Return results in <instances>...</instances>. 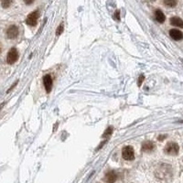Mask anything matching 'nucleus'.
I'll return each instance as SVG.
<instances>
[{
	"label": "nucleus",
	"mask_w": 183,
	"mask_h": 183,
	"mask_svg": "<svg viewBox=\"0 0 183 183\" xmlns=\"http://www.w3.org/2000/svg\"><path fill=\"white\" fill-rule=\"evenodd\" d=\"M165 153L168 155H171V156H175L178 154V151H179V146L177 143L175 142H169L167 144L165 149Z\"/></svg>",
	"instance_id": "nucleus-1"
},
{
	"label": "nucleus",
	"mask_w": 183,
	"mask_h": 183,
	"mask_svg": "<svg viewBox=\"0 0 183 183\" xmlns=\"http://www.w3.org/2000/svg\"><path fill=\"white\" fill-rule=\"evenodd\" d=\"M170 24L176 27H183V20L180 18L178 17H173L170 18Z\"/></svg>",
	"instance_id": "nucleus-11"
},
{
	"label": "nucleus",
	"mask_w": 183,
	"mask_h": 183,
	"mask_svg": "<svg viewBox=\"0 0 183 183\" xmlns=\"http://www.w3.org/2000/svg\"><path fill=\"white\" fill-rule=\"evenodd\" d=\"M11 3H12L11 1H5V2H2V6H3L4 8H8Z\"/></svg>",
	"instance_id": "nucleus-17"
},
{
	"label": "nucleus",
	"mask_w": 183,
	"mask_h": 183,
	"mask_svg": "<svg viewBox=\"0 0 183 183\" xmlns=\"http://www.w3.org/2000/svg\"><path fill=\"white\" fill-rule=\"evenodd\" d=\"M17 84H18V81H17V82H15V83H14V84H13V85H12V86L10 87V89H9V90H8V92H9L10 90H12V89H13V88H14V87H15V86H16Z\"/></svg>",
	"instance_id": "nucleus-20"
},
{
	"label": "nucleus",
	"mask_w": 183,
	"mask_h": 183,
	"mask_svg": "<svg viewBox=\"0 0 183 183\" xmlns=\"http://www.w3.org/2000/svg\"><path fill=\"white\" fill-rule=\"evenodd\" d=\"M166 137H167L166 135H164V136H159V141H162V140H164V138H166Z\"/></svg>",
	"instance_id": "nucleus-19"
},
{
	"label": "nucleus",
	"mask_w": 183,
	"mask_h": 183,
	"mask_svg": "<svg viewBox=\"0 0 183 183\" xmlns=\"http://www.w3.org/2000/svg\"><path fill=\"white\" fill-rule=\"evenodd\" d=\"M18 59V51L16 48H12L9 50L8 56H7V62L8 64L15 63Z\"/></svg>",
	"instance_id": "nucleus-4"
},
{
	"label": "nucleus",
	"mask_w": 183,
	"mask_h": 183,
	"mask_svg": "<svg viewBox=\"0 0 183 183\" xmlns=\"http://www.w3.org/2000/svg\"><path fill=\"white\" fill-rule=\"evenodd\" d=\"M106 142H107V139H105V140H104V142H102V144H100V145H99V146L97 147V149H96V150H99L100 148H102V146H104V144H105Z\"/></svg>",
	"instance_id": "nucleus-18"
},
{
	"label": "nucleus",
	"mask_w": 183,
	"mask_h": 183,
	"mask_svg": "<svg viewBox=\"0 0 183 183\" xmlns=\"http://www.w3.org/2000/svg\"><path fill=\"white\" fill-rule=\"evenodd\" d=\"M144 80H145V76H144L143 74H141V75L139 76V78H138V86H141V85H142Z\"/></svg>",
	"instance_id": "nucleus-15"
},
{
	"label": "nucleus",
	"mask_w": 183,
	"mask_h": 183,
	"mask_svg": "<svg viewBox=\"0 0 183 183\" xmlns=\"http://www.w3.org/2000/svg\"><path fill=\"white\" fill-rule=\"evenodd\" d=\"M40 17V12L39 10H36V11H33L30 13L27 18H26V24H27L28 26H36L37 25V22H38V18Z\"/></svg>",
	"instance_id": "nucleus-3"
},
{
	"label": "nucleus",
	"mask_w": 183,
	"mask_h": 183,
	"mask_svg": "<svg viewBox=\"0 0 183 183\" xmlns=\"http://www.w3.org/2000/svg\"><path fill=\"white\" fill-rule=\"evenodd\" d=\"M122 157L126 160H133L135 159V151L131 146H127L122 151Z\"/></svg>",
	"instance_id": "nucleus-2"
},
{
	"label": "nucleus",
	"mask_w": 183,
	"mask_h": 183,
	"mask_svg": "<svg viewBox=\"0 0 183 183\" xmlns=\"http://www.w3.org/2000/svg\"><path fill=\"white\" fill-rule=\"evenodd\" d=\"M164 4H165L166 6H169V7H170V8H173V7H175V6L177 5V2H176V1H173V0H170V1H165Z\"/></svg>",
	"instance_id": "nucleus-14"
},
{
	"label": "nucleus",
	"mask_w": 183,
	"mask_h": 183,
	"mask_svg": "<svg viewBox=\"0 0 183 183\" xmlns=\"http://www.w3.org/2000/svg\"><path fill=\"white\" fill-rule=\"evenodd\" d=\"M154 147H155L154 143L151 142V141H149V140L145 141V142H143V144H142V151H144V152L152 151V150L154 149Z\"/></svg>",
	"instance_id": "nucleus-9"
},
{
	"label": "nucleus",
	"mask_w": 183,
	"mask_h": 183,
	"mask_svg": "<svg viewBox=\"0 0 183 183\" xmlns=\"http://www.w3.org/2000/svg\"><path fill=\"white\" fill-rule=\"evenodd\" d=\"M169 35L175 40H180L183 39V33L178 29H171L169 31Z\"/></svg>",
	"instance_id": "nucleus-8"
},
{
	"label": "nucleus",
	"mask_w": 183,
	"mask_h": 183,
	"mask_svg": "<svg viewBox=\"0 0 183 183\" xmlns=\"http://www.w3.org/2000/svg\"><path fill=\"white\" fill-rule=\"evenodd\" d=\"M114 18L116 20H120V11L117 10L114 14Z\"/></svg>",
	"instance_id": "nucleus-16"
},
{
	"label": "nucleus",
	"mask_w": 183,
	"mask_h": 183,
	"mask_svg": "<svg viewBox=\"0 0 183 183\" xmlns=\"http://www.w3.org/2000/svg\"><path fill=\"white\" fill-rule=\"evenodd\" d=\"M63 30H64V25H63V23H60L58 26V27L56 28V32H55L56 36H60V35H62L63 33Z\"/></svg>",
	"instance_id": "nucleus-12"
},
{
	"label": "nucleus",
	"mask_w": 183,
	"mask_h": 183,
	"mask_svg": "<svg viewBox=\"0 0 183 183\" xmlns=\"http://www.w3.org/2000/svg\"><path fill=\"white\" fill-rule=\"evenodd\" d=\"M117 179V175L114 171L111 170L109 172H107L105 174V177H104V181L107 182V183H114Z\"/></svg>",
	"instance_id": "nucleus-7"
},
{
	"label": "nucleus",
	"mask_w": 183,
	"mask_h": 183,
	"mask_svg": "<svg viewBox=\"0 0 183 183\" xmlns=\"http://www.w3.org/2000/svg\"><path fill=\"white\" fill-rule=\"evenodd\" d=\"M7 36L8 39H16L18 36V28L17 26L12 25L7 30Z\"/></svg>",
	"instance_id": "nucleus-5"
},
{
	"label": "nucleus",
	"mask_w": 183,
	"mask_h": 183,
	"mask_svg": "<svg viewBox=\"0 0 183 183\" xmlns=\"http://www.w3.org/2000/svg\"><path fill=\"white\" fill-rule=\"evenodd\" d=\"M155 18H156L157 21L159 23H163L166 20V17H165L164 13L160 9H157L155 11Z\"/></svg>",
	"instance_id": "nucleus-10"
},
{
	"label": "nucleus",
	"mask_w": 183,
	"mask_h": 183,
	"mask_svg": "<svg viewBox=\"0 0 183 183\" xmlns=\"http://www.w3.org/2000/svg\"><path fill=\"white\" fill-rule=\"evenodd\" d=\"M113 131H114V127H109L105 131H104V135H103V137H109L112 134H113Z\"/></svg>",
	"instance_id": "nucleus-13"
},
{
	"label": "nucleus",
	"mask_w": 183,
	"mask_h": 183,
	"mask_svg": "<svg viewBox=\"0 0 183 183\" xmlns=\"http://www.w3.org/2000/svg\"><path fill=\"white\" fill-rule=\"evenodd\" d=\"M52 78L50 74H47L43 77V84H44V87L46 89V92L47 93H50L51 91V88H52Z\"/></svg>",
	"instance_id": "nucleus-6"
},
{
	"label": "nucleus",
	"mask_w": 183,
	"mask_h": 183,
	"mask_svg": "<svg viewBox=\"0 0 183 183\" xmlns=\"http://www.w3.org/2000/svg\"><path fill=\"white\" fill-rule=\"evenodd\" d=\"M5 104H6V103H3L2 104H0V109H2V108H3V106H4Z\"/></svg>",
	"instance_id": "nucleus-21"
},
{
	"label": "nucleus",
	"mask_w": 183,
	"mask_h": 183,
	"mask_svg": "<svg viewBox=\"0 0 183 183\" xmlns=\"http://www.w3.org/2000/svg\"><path fill=\"white\" fill-rule=\"evenodd\" d=\"M1 50H2V48H1V45H0V52H1Z\"/></svg>",
	"instance_id": "nucleus-22"
}]
</instances>
